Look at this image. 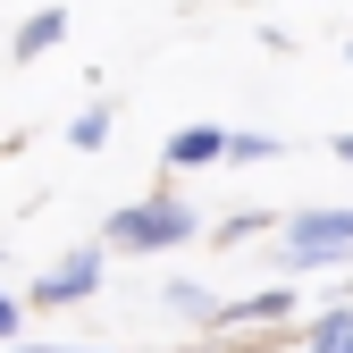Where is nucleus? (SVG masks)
Returning <instances> with one entry per match:
<instances>
[{
	"mask_svg": "<svg viewBox=\"0 0 353 353\" xmlns=\"http://www.w3.org/2000/svg\"><path fill=\"white\" fill-rule=\"evenodd\" d=\"M68 143H76V152H101V143H110V101H84L76 126H68Z\"/></svg>",
	"mask_w": 353,
	"mask_h": 353,
	"instance_id": "nucleus-8",
	"label": "nucleus"
},
{
	"mask_svg": "<svg viewBox=\"0 0 353 353\" xmlns=\"http://www.w3.org/2000/svg\"><path fill=\"white\" fill-rule=\"evenodd\" d=\"M101 270H110V252L101 244H76L51 278H34V312H59V303H84V294H101Z\"/></svg>",
	"mask_w": 353,
	"mask_h": 353,
	"instance_id": "nucleus-3",
	"label": "nucleus"
},
{
	"mask_svg": "<svg viewBox=\"0 0 353 353\" xmlns=\"http://www.w3.org/2000/svg\"><path fill=\"white\" fill-rule=\"evenodd\" d=\"M59 42H68V9H34V17L17 26L9 51H17V59H42V51H59Z\"/></svg>",
	"mask_w": 353,
	"mask_h": 353,
	"instance_id": "nucleus-5",
	"label": "nucleus"
},
{
	"mask_svg": "<svg viewBox=\"0 0 353 353\" xmlns=\"http://www.w3.org/2000/svg\"><path fill=\"white\" fill-rule=\"evenodd\" d=\"M17 353H110V345H17Z\"/></svg>",
	"mask_w": 353,
	"mask_h": 353,
	"instance_id": "nucleus-13",
	"label": "nucleus"
},
{
	"mask_svg": "<svg viewBox=\"0 0 353 353\" xmlns=\"http://www.w3.org/2000/svg\"><path fill=\"white\" fill-rule=\"evenodd\" d=\"M210 160H228V135H219V126H176L168 135V168H210Z\"/></svg>",
	"mask_w": 353,
	"mask_h": 353,
	"instance_id": "nucleus-4",
	"label": "nucleus"
},
{
	"mask_svg": "<svg viewBox=\"0 0 353 353\" xmlns=\"http://www.w3.org/2000/svg\"><path fill=\"white\" fill-rule=\"evenodd\" d=\"M286 312H294V294H286V286H270V294H252V303H228L219 320H252V328H261V320H286Z\"/></svg>",
	"mask_w": 353,
	"mask_h": 353,
	"instance_id": "nucleus-7",
	"label": "nucleus"
},
{
	"mask_svg": "<svg viewBox=\"0 0 353 353\" xmlns=\"http://www.w3.org/2000/svg\"><path fill=\"white\" fill-rule=\"evenodd\" d=\"M261 228H270V219H261V210H244V219H228V228H219V244H244V236H261Z\"/></svg>",
	"mask_w": 353,
	"mask_h": 353,
	"instance_id": "nucleus-11",
	"label": "nucleus"
},
{
	"mask_svg": "<svg viewBox=\"0 0 353 353\" xmlns=\"http://www.w3.org/2000/svg\"><path fill=\"white\" fill-rule=\"evenodd\" d=\"M17 320H26V312H17V294H0V345L17 336Z\"/></svg>",
	"mask_w": 353,
	"mask_h": 353,
	"instance_id": "nucleus-12",
	"label": "nucleus"
},
{
	"mask_svg": "<svg viewBox=\"0 0 353 353\" xmlns=\"http://www.w3.org/2000/svg\"><path fill=\"white\" fill-rule=\"evenodd\" d=\"M303 345H312V353H353V303H336V312H312Z\"/></svg>",
	"mask_w": 353,
	"mask_h": 353,
	"instance_id": "nucleus-6",
	"label": "nucleus"
},
{
	"mask_svg": "<svg viewBox=\"0 0 353 353\" xmlns=\"http://www.w3.org/2000/svg\"><path fill=\"white\" fill-rule=\"evenodd\" d=\"M194 236H202V219L185 202H126V210H110L101 252H176V244H194Z\"/></svg>",
	"mask_w": 353,
	"mask_h": 353,
	"instance_id": "nucleus-1",
	"label": "nucleus"
},
{
	"mask_svg": "<svg viewBox=\"0 0 353 353\" xmlns=\"http://www.w3.org/2000/svg\"><path fill=\"white\" fill-rule=\"evenodd\" d=\"M336 160H353V135H336Z\"/></svg>",
	"mask_w": 353,
	"mask_h": 353,
	"instance_id": "nucleus-14",
	"label": "nucleus"
},
{
	"mask_svg": "<svg viewBox=\"0 0 353 353\" xmlns=\"http://www.w3.org/2000/svg\"><path fill=\"white\" fill-rule=\"evenodd\" d=\"M228 160H278V135H228Z\"/></svg>",
	"mask_w": 353,
	"mask_h": 353,
	"instance_id": "nucleus-10",
	"label": "nucleus"
},
{
	"mask_svg": "<svg viewBox=\"0 0 353 353\" xmlns=\"http://www.w3.org/2000/svg\"><path fill=\"white\" fill-rule=\"evenodd\" d=\"M160 303H168V312H185V320H219V303H210L202 286H176V278L160 286Z\"/></svg>",
	"mask_w": 353,
	"mask_h": 353,
	"instance_id": "nucleus-9",
	"label": "nucleus"
},
{
	"mask_svg": "<svg viewBox=\"0 0 353 353\" xmlns=\"http://www.w3.org/2000/svg\"><path fill=\"white\" fill-rule=\"evenodd\" d=\"M345 286H353V278H345Z\"/></svg>",
	"mask_w": 353,
	"mask_h": 353,
	"instance_id": "nucleus-15",
	"label": "nucleus"
},
{
	"mask_svg": "<svg viewBox=\"0 0 353 353\" xmlns=\"http://www.w3.org/2000/svg\"><path fill=\"white\" fill-rule=\"evenodd\" d=\"M353 252V210H294L286 219V261L312 270V261H345Z\"/></svg>",
	"mask_w": 353,
	"mask_h": 353,
	"instance_id": "nucleus-2",
	"label": "nucleus"
}]
</instances>
